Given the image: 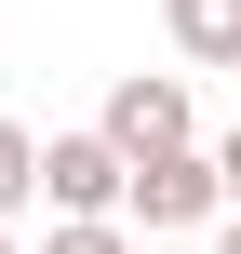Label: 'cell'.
<instances>
[{
    "label": "cell",
    "instance_id": "cell-1",
    "mask_svg": "<svg viewBox=\"0 0 241 254\" xmlns=\"http://www.w3.org/2000/svg\"><path fill=\"white\" fill-rule=\"evenodd\" d=\"M94 134H107L121 161H174V147H201V107H188V80H174V67H134V80H107Z\"/></svg>",
    "mask_w": 241,
    "mask_h": 254
},
{
    "label": "cell",
    "instance_id": "cell-2",
    "mask_svg": "<svg viewBox=\"0 0 241 254\" xmlns=\"http://www.w3.org/2000/svg\"><path fill=\"white\" fill-rule=\"evenodd\" d=\"M215 214H228V174H215V147H174V161H134V201H121V228L174 241V228H215Z\"/></svg>",
    "mask_w": 241,
    "mask_h": 254
},
{
    "label": "cell",
    "instance_id": "cell-3",
    "mask_svg": "<svg viewBox=\"0 0 241 254\" xmlns=\"http://www.w3.org/2000/svg\"><path fill=\"white\" fill-rule=\"evenodd\" d=\"M40 201H54V214H121V201H134V161H121L107 134H40Z\"/></svg>",
    "mask_w": 241,
    "mask_h": 254
},
{
    "label": "cell",
    "instance_id": "cell-4",
    "mask_svg": "<svg viewBox=\"0 0 241 254\" xmlns=\"http://www.w3.org/2000/svg\"><path fill=\"white\" fill-rule=\"evenodd\" d=\"M161 27L188 67H241V0H161Z\"/></svg>",
    "mask_w": 241,
    "mask_h": 254
},
{
    "label": "cell",
    "instance_id": "cell-5",
    "mask_svg": "<svg viewBox=\"0 0 241 254\" xmlns=\"http://www.w3.org/2000/svg\"><path fill=\"white\" fill-rule=\"evenodd\" d=\"M13 201H40V134H27V121H0V214H13Z\"/></svg>",
    "mask_w": 241,
    "mask_h": 254
},
{
    "label": "cell",
    "instance_id": "cell-6",
    "mask_svg": "<svg viewBox=\"0 0 241 254\" xmlns=\"http://www.w3.org/2000/svg\"><path fill=\"white\" fill-rule=\"evenodd\" d=\"M40 254H134V228H121V214H54Z\"/></svg>",
    "mask_w": 241,
    "mask_h": 254
},
{
    "label": "cell",
    "instance_id": "cell-7",
    "mask_svg": "<svg viewBox=\"0 0 241 254\" xmlns=\"http://www.w3.org/2000/svg\"><path fill=\"white\" fill-rule=\"evenodd\" d=\"M215 174H228V214H241V134H228V147H215Z\"/></svg>",
    "mask_w": 241,
    "mask_h": 254
},
{
    "label": "cell",
    "instance_id": "cell-8",
    "mask_svg": "<svg viewBox=\"0 0 241 254\" xmlns=\"http://www.w3.org/2000/svg\"><path fill=\"white\" fill-rule=\"evenodd\" d=\"M215 254H241V214H228V228H215Z\"/></svg>",
    "mask_w": 241,
    "mask_h": 254
},
{
    "label": "cell",
    "instance_id": "cell-9",
    "mask_svg": "<svg viewBox=\"0 0 241 254\" xmlns=\"http://www.w3.org/2000/svg\"><path fill=\"white\" fill-rule=\"evenodd\" d=\"M0 254H13V241H0Z\"/></svg>",
    "mask_w": 241,
    "mask_h": 254
}]
</instances>
